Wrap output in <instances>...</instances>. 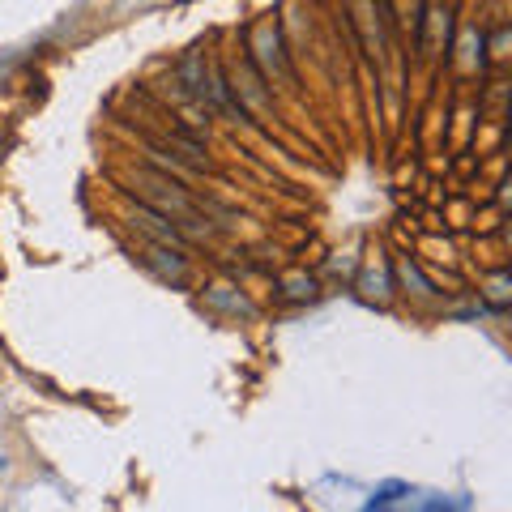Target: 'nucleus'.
Wrapping results in <instances>:
<instances>
[{
	"label": "nucleus",
	"mask_w": 512,
	"mask_h": 512,
	"mask_svg": "<svg viewBox=\"0 0 512 512\" xmlns=\"http://www.w3.org/2000/svg\"><path fill=\"white\" fill-rule=\"evenodd\" d=\"M282 295H286V299H295V303L316 299V282H312V278H291V282L282 286Z\"/></svg>",
	"instance_id": "nucleus-4"
},
{
	"label": "nucleus",
	"mask_w": 512,
	"mask_h": 512,
	"mask_svg": "<svg viewBox=\"0 0 512 512\" xmlns=\"http://www.w3.org/2000/svg\"><path fill=\"white\" fill-rule=\"evenodd\" d=\"M504 286H508L504 278H495V282H491V299H495V303H504V295H508V291H504Z\"/></svg>",
	"instance_id": "nucleus-5"
},
{
	"label": "nucleus",
	"mask_w": 512,
	"mask_h": 512,
	"mask_svg": "<svg viewBox=\"0 0 512 512\" xmlns=\"http://www.w3.org/2000/svg\"><path fill=\"white\" fill-rule=\"evenodd\" d=\"M205 299H210L214 308L235 312V316H252V303H248L244 295H231V286H210V291H205Z\"/></svg>",
	"instance_id": "nucleus-3"
},
{
	"label": "nucleus",
	"mask_w": 512,
	"mask_h": 512,
	"mask_svg": "<svg viewBox=\"0 0 512 512\" xmlns=\"http://www.w3.org/2000/svg\"><path fill=\"white\" fill-rule=\"evenodd\" d=\"M150 265H154L163 278H180L184 269H188V261H184L180 252H171V244H154V248H150Z\"/></svg>",
	"instance_id": "nucleus-2"
},
{
	"label": "nucleus",
	"mask_w": 512,
	"mask_h": 512,
	"mask_svg": "<svg viewBox=\"0 0 512 512\" xmlns=\"http://www.w3.org/2000/svg\"><path fill=\"white\" fill-rule=\"evenodd\" d=\"M175 77L184 82V94H205V82H210V77H205V60H201L197 52L180 60V69H175Z\"/></svg>",
	"instance_id": "nucleus-1"
}]
</instances>
